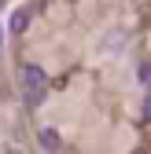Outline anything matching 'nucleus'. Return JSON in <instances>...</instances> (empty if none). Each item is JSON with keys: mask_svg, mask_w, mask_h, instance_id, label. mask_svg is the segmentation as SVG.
<instances>
[{"mask_svg": "<svg viewBox=\"0 0 151 154\" xmlns=\"http://www.w3.org/2000/svg\"><path fill=\"white\" fill-rule=\"evenodd\" d=\"M0 41H4V37H0Z\"/></svg>", "mask_w": 151, "mask_h": 154, "instance_id": "9d476101", "label": "nucleus"}, {"mask_svg": "<svg viewBox=\"0 0 151 154\" xmlns=\"http://www.w3.org/2000/svg\"><path fill=\"white\" fill-rule=\"evenodd\" d=\"M44 85H48V73H44V66L26 63V66H22V88H44Z\"/></svg>", "mask_w": 151, "mask_h": 154, "instance_id": "f257e3e1", "label": "nucleus"}, {"mask_svg": "<svg viewBox=\"0 0 151 154\" xmlns=\"http://www.w3.org/2000/svg\"><path fill=\"white\" fill-rule=\"evenodd\" d=\"M140 81H151V63H140Z\"/></svg>", "mask_w": 151, "mask_h": 154, "instance_id": "423d86ee", "label": "nucleus"}, {"mask_svg": "<svg viewBox=\"0 0 151 154\" xmlns=\"http://www.w3.org/2000/svg\"><path fill=\"white\" fill-rule=\"evenodd\" d=\"M122 41H125V33H111L107 41H103V48H107V51H122V48H118Z\"/></svg>", "mask_w": 151, "mask_h": 154, "instance_id": "39448f33", "label": "nucleus"}, {"mask_svg": "<svg viewBox=\"0 0 151 154\" xmlns=\"http://www.w3.org/2000/svg\"><path fill=\"white\" fill-rule=\"evenodd\" d=\"M37 147L48 150V154H55V150L63 147V140H59V132H55V128H41V132H37Z\"/></svg>", "mask_w": 151, "mask_h": 154, "instance_id": "f03ea898", "label": "nucleus"}, {"mask_svg": "<svg viewBox=\"0 0 151 154\" xmlns=\"http://www.w3.org/2000/svg\"><path fill=\"white\" fill-rule=\"evenodd\" d=\"M22 103H26V110H37L44 103V88H22Z\"/></svg>", "mask_w": 151, "mask_h": 154, "instance_id": "7ed1b4c3", "label": "nucleus"}, {"mask_svg": "<svg viewBox=\"0 0 151 154\" xmlns=\"http://www.w3.org/2000/svg\"><path fill=\"white\" fill-rule=\"evenodd\" d=\"M0 8H4V0H0Z\"/></svg>", "mask_w": 151, "mask_h": 154, "instance_id": "1a4fd4ad", "label": "nucleus"}, {"mask_svg": "<svg viewBox=\"0 0 151 154\" xmlns=\"http://www.w3.org/2000/svg\"><path fill=\"white\" fill-rule=\"evenodd\" d=\"M4 154H15V150H4Z\"/></svg>", "mask_w": 151, "mask_h": 154, "instance_id": "6e6552de", "label": "nucleus"}, {"mask_svg": "<svg viewBox=\"0 0 151 154\" xmlns=\"http://www.w3.org/2000/svg\"><path fill=\"white\" fill-rule=\"evenodd\" d=\"M133 154H147V150H133Z\"/></svg>", "mask_w": 151, "mask_h": 154, "instance_id": "0eeeda50", "label": "nucleus"}, {"mask_svg": "<svg viewBox=\"0 0 151 154\" xmlns=\"http://www.w3.org/2000/svg\"><path fill=\"white\" fill-rule=\"evenodd\" d=\"M26 26H30V15H26V11H15V15H11V22H8L11 33H22Z\"/></svg>", "mask_w": 151, "mask_h": 154, "instance_id": "20e7f679", "label": "nucleus"}]
</instances>
